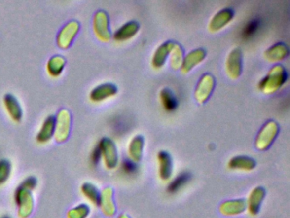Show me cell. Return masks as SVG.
Masks as SVG:
<instances>
[{
  "label": "cell",
  "instance_id": "1",
  "mask_svg": "<svg viewBox=\"0 0 290 218\" xmlns=\"http://www.w3.org/2000/svg\"><path fill=\"white\" fill-rule=\"evenodd\" d=\"M14 197L19 218H29L34 209V198L32 191L20 185L16 188Z\"/></svg>",
  "mask_w": 290,
  "mask_h": 218
},
{
  "label": "cell",
  "instance_id": "2",
  "mask_svg": "<svg viewBox=\"0 0 290 218\" xmlns=\"http://www.w3.org/2000/svg\"><path fill=\"white\" fill-rule=\"evenodd\" d=\"M72 117L67 109H61L56 116V127L54 137L56 142H65L71 131Z\"/></svg>",
  "mask_w": 290,
  "mask_h": 218
},
{
  "label": "cell",
  "instance_id": "3",
  "mask_svg": "<svg viewBox=\"0 0 290 218\" xmlns=\"http://www.w3.org/2000/svg\"><path fill=\"white\" fill-rule=\"evenodd\" d=\"M79 22L75 20L70 21L59 32L57 35V44L62 49H67L70 46L76 35L79 31Z\"/></svg>",
  "mask_w": 290,
  "mask_h": 218
},
{
  "label": "cell",
  "instance_id": "4",
  "mask_svg": "<svg viewBox=\"0 0 290 218\" xmlns=\"http://www.w3.org/2000/svg\"><path fill=\"white\" fill-rule=\"evenodd\" d=\"M286 78V73L282 67H275L265 79L260 82L261 90H267L268 92H272L278 90L279 86L284 84Z\"/></svg>",
  "mask_w": 290,
  "mask_h": 218
},
{
  "label": "cell",
  "instance_id": "5",
  "mask_svg": "<svg viewBox=\"0 0 290 218\" xmlns=\"http://www.w3.org/2000/svg\"><path fill=\"white\" fill-rule=\"evenodd\" d=\"M102 157L108 169H113L117 164V153L114 144L109 138H102L98 144Z\"/></svg>",
  "mask_w": 290,
  "mask_h": 218
},
{
  "label": "cell",
  "instance_id": "6",
  "mask_svg": "<svg viewBox=\"0 0 290 218\" xmlns=\"http://www.w3.org/2000/svg\"><path fill=\"white\" fill-rule=\"evenodd\" d=\"M93 28L96 35L102 41H108L111 37V32L109 29V22L107 13L100 10L96 13L93 20Z\"/></svg>",
  "mask_w": 290,
  "mask_h": 218
},
{
  "label": "cell",
  "instance_id": "7",
  "mask_svg": "<svg viewBox=\"0 0 290 218\" xmlns=\"http://www.w3.org/2000/svg\"><path fill=\"white\" fill-rule=\"evenodd\" d=\"M98 206L102 210V213L106 216L112 217L114 215L116 207L113 201V191L111 187H107L101 193Z\"/></svg>",
  "mask_w": 290,
  "mask_h": 218
},
{
  "label": "cell",
  "instance_id": "8",
  "mask_svg": "<svg viewBox=\"0 0 290 218\" xmlns=\"http://www.w3.org/2000/svg\"><path fill=\"white\" fill-rule=\"evenodd\" d=\"M3 104L9 113V117L15 121H19L22 118V109L19 101L13 94L6 93L3 96Z\"/></svg>",
  "mask_w": 290,
  "mask_h": 218
},
{
  "label": "cell",
  "instance_id": "9",
  "mask_svg": "<svg viewBox=\"0 0 290 218\" xmlns=\"http://www.w3.org/2000/svg\"><path fill=\"white\" fill-rule=\"evenodd\" d=\"M56 127V116L49 115L41 125L37 134V141L41 144H44L54 136Z\"/></svg>",
  "mask_w": 290,
  "mask_h": 218
},
{
  "label": "cell",
  "instance_id": "10",
  "mask_svg": "<svg viewBox=\"0 0 290 218\" xmlns=\"http://www.w3.org/2000/svg\"><path fill=\"white\" fill-rule=\"evenodd\" d=\"M117 92V88L113 84H102L94 88L90 94L91 100L94 102H100L105 100L106 98L112 97Z\"/></svg>",
  "mask_w": 290,
  "mask_h": 218
},
{
  "label": "cell",
  "instance_id": "11",
  "mask_svg": "<svg viewBox=\"0 0 290 218\" xmlns=\"http://www.w3.org/2000/svg\"><path fill=\"white\" fill-rule=\"evenodd\" d=\"M276 130L278 127L272 122H269L265 127L262 128L258 138V147L260 149H264L265 147L272 144V141L276 136Z\"/></svg>",
  "mask_w": 290,
  "mask_h": 218
},
{
  "label": "cell",
  "instance_id": "12",
  "mask_svg": "<svg viewBox=\"0 0 290 218\" xmlns=\"http://www.w3.org/2000/svg\"><path fill=\"white\" fill-rule=\"evenodd\" d=\"M65 65V57L61 55H55L51 56L47 63V72L52 77H58L63 72Z\"/></svg>",
  "mask_w": 290,
  "mask_h": 218
},
{
  "label": "cell",
  "instance_id": "13",
  "mask_svg": "<svg viewBox=\"0 0 290 218\" xmlns=\"http://www.w3.org/2000/svg\"><path fill=\"white\" fill-rule=\"evenodd\" d=\"M265 196V190L262 187L254 188L249 198V211L252 215L259 213L261 203Z\"/></svg>",
  "mask_w": 290,
  "mask_h": 218
},
{
  "label": "cell",
  "instance_id": "14",
  "mask_svg": "<svg viewBox=\"0 0 290 218\" xmlns=\"http://www.w3.org/2000/svg\"><path fill=\"white\" fill-rule=\"evenodd\" d=\"M159 161V176L162 179L167 180L172 174V160L167 153L161 152L158 154Z\"/></svg>",
  "mask_w": 290,
  "mask_h": 218
},
{
  "label": "cell",
  "instance_id": "15",
  "mask_svg": "<svg viewBox=\"0 0 290 218\" xmlns=\"http://www.w3.org/2000/svg\"><path fill=\"white\" fill-rule=\"evenodd\" d=\"M246 209V203L244 200H232L223 204L220 206L221 213L225 215H237L244 212Z\"/></svg>",
  "mask_w": 290,
  "mask_h": 218
},
{
  "label": "cell",
  "instance_id": "16",
  "mask_svg": "<svg viewBox=\"0 0 290 218\" xmlns=\"http://www.w3.org/2000/svg\"><path fill=\"white\" fill-rule=\"evenodd\" d=\"M213 78L208 75L201 79L197 91V97L200 103H203L208 97H210V92L213 90Z\"/></svg>",
  "mask_w": 290,
  "mask_h": 218
},
{
  "label": "cell",
  "instance_id": "17",
  "mask_svg": "<svg viewBox=\"0 0 290 218\" xmlns=\"http://www.w3.org/2000/svg\"><path fill=\"white\" fill-rule=\"evenodd\" d=\"M81 192L83 193V196L90 202L94 204L95 206H98L101 193L96 185L91 182H84L81 186Z\"/></svg>",
  "mask_w": 290,
  "mask_h": 218
},
{
  "label": "cell",
  "instance_id": "18",
  "mask_svg": "<svg viewBox=\"0 0 290 218\" xmlns=\"http://www.w3.org/2000/svg\"><path fill=\"white\" fill-rule=\"evenodd\" d=\"M240 68V53H239V50H233L230 56H229L228 60H227L228 73L232 74L233 78H236L239 75Z\"/></svg>",
  "mask_w": 290,
  "mask_h": 218
},
{
  "label": "cell",
  "instance_id": "19",
  "mask_svg": "<svg viewBox=\"0 0 290 218\" xmlns=\"http://www.w3.org/2000/svg\"><path fill=\"white\" fill-rule=\"evenodd\" d=\"M255 166V163L253 159L244 157V156H238L235 157L229 162V167L232 169H242V170H251Z\"/></svg>",
  "mask_w": 290,
  "mask_h": 218
},
{
  "label": "cell",
  "instance_id": "20",
  "mask_svg": "<svg viewBox=\"0 0 290 218\" xmlns=\"http://www.w3.org/2000/svg\"><path fill=\"white\" fill-rule=\"evenodd\" d=\"M137 30H138V26L136 23L135 22L128 23V24H125L122 28H119L115 33L114 37L117 40H124V39L132 37L133 35H135Z\"/></svg>",
  "mask_w": 290,
  "mask_h": 218
},
{
  "label": "cell",
  "instance_id": "21",
  "mask_svg": "<svg viewBox=\"0 0 290 218\" xmlns=\"http://www.w3.org/2000/svg\"><path fill=\"white\" fill-rule=\"evenodd\" d=\"M191 179V176L187 172H184L182 174H180L177 178L174 180L170 186L168 187V192L170 193H176L182 188L185 184L187 183Z\"/></svg>",
  "mask_w": 290,
  "mask_h": 218
},
{
  "label": "cell",
  "instance_id": "22",
  "mask_svg": "<svg viewBox=\"0 0 290 218\" xmlns=\"http://www.w3.org/2000/svg\"><path fill=\"white\" fill-rule=\"evenodd\" d=\"M90 213V207L82 203L69 210L67 214L68 218H87Z\"/></svg>",
  "mask_w": 290,
  "mask_h": 218
},
{
  "label": "cell",
  "instance_id": "23",
  "mask_svg": "<svg viewBox=\"0 0 290 218\" xmlns=\"http://www.w3.org/2000/svg\"><path fill=\"white\" fill-rule=\"evenodd\" d=\"M232 12L229 9H225L223 11L218 13L217 16L214 17L211 22V25L210 27H212L211 28H213L214 30H218L219 28H223L222 24H221V21L224 25H225L227 22H230V20L232 19Z\"/></svg>",
  "mask_w": 290,
  "mask_h": 218
},
{
  "label": "cell",
  "instance_id": "24",
  "mask_svg": "<svg viewBox=\"0 0 290 218\" xmlns=\"http://www.w3.org/2000/svg\"><path fill=\"white\" fill-rule=\"evenodd\" d=\"M171 45H172L171 43H166L158 48V50H157L155 56H153V60H152V64L156 68L160 67L165 63L167 54L169 53L171 50Z\"/></svg>",
  "mask_w": 290,
  "mask_h": 218
},
{
  "label": "cell",
  "instance_id": "25",
  "mask_svg": "<svg viewBox=\"0 0 290 218\" xmlns=\"http://www.w3.org/2000/svg\"><path fill=\"white\" fill-rule=\"evenodd\" d=\"M160 98L164 109H166L167 111L171 112L176 109L177 103H176V98L174 97L173 94L170 91L168 90L162 91L160 93Z\"/></svg>",
  "mask_w": 290,
  "mask_h": 218
},
{
  "label": "cell",
  "instance_id": "26",
  "mask_svg": "<svg viewBox=\"0 0 290 218\" xmlns=\"http://www.w3.org/2000/svg\"><path fill=\"white\" fill-rule=\"evenodd\" d=\"M11 174V163L6 159L0 160V185L5 183Z\"/></svg>",
  "mask_w": 290,
  "mask_h": 218
},
{
  "label": "cell",
  "instance_id": "27",
  "mask_svg": "<svg viewBox=\"0 0 290 218\" xmlns=\"http://www.w3.org/2000/svg\"><path fill=\"white\" fill-rule=\"evenodd\" d=\"M259 25H260L259 21H258V20H252L244 28L243 37H245V38H249V37L254 36V35H255L257 30L259 29Z\"/></svg>",
  "mask_w": 290,
  "mask_h": 218
},
{
  "label": "cell",
  "instance_id": "28",
  "mask_svg": "<svg viewBox=\"0 0 290 218\" xmlns=\"http://www.w3.org/2000/svg\"><path fill=\"white\" fill-rule=\"evenodd\" d=\"M142 143L140 142V138H136L133 140L131 146L130 147V153L132 156V159L139 160L142 156Z\"/></svg>",
  "mask_w": 290,
  "mask_h": 218
},
{
  "label": "cell",
  "instance_id": "29",
  "mask_svg": "<svg viewBox=\"0 0 290 218\" xmlns=\"http://www.w3.org/2000/svg\"><path fill=\"white\" fill-rule=\"evenodd\" d=\"M122 170L125 174H135L137 172V165H136V163L130 160H124L122 164Z\"/></svg>",
  "mask_w": 290,
  "mask_h": 218
},
{
  "label": "cell",
  "instance_id": "30",
  "mask_svg": "<svg viewBox=\"0 0 290 218\" xmlns=\"http://www.w3.org/2000/svg\"><path fill=\"white\" fill-rule=\"evenodd\" d=\"M37 181L36 178L34 177H28L26 178L25 180H23L22 183L20 184L22 187H25L28 190H34V188L37 186Z\"/></svg>",
  "mask_w": 290,
  "mask_h": 218
},
{
  "label": "cell",
  "instance_id": "31",
  "mask_svg": "<svg viewBox=\"0 0 290 218\" xmlns=\"http://www.w3.org/2000/svg\"><path fill=\"white\" fill-rule=\"evenodd\" d=\"M181 56H182V50L180 49V47L175 48V53H174L173 57L171 60V63H172L174 69H177L181 65Z\"/></svg>",
  "mask_w": 290,
  "mask_h": 218
},
{
  "label": "cell",
  "instance_id": "32",
  "mask_svg": "<svg viewBox=\"0 0 290 218\" xmlns=\"http://www.w3.org/2000/svg\"><path fill=\"white\" fill-rule=\"evenodd\" d=\"M102 158V153H101V150L98 145L93 149L91 155H90V160L93 165H97L99 163L100 159Z\"/></svg>",
  "mask_w": 290,
  "mask_h": 218
},
{
  "label": "cell",
  "instance_id": "33",
  "mask_svg": "<svg viewBox=\"0 0 290 218\" xmlns=\"http://www.w3.org/2000/svg\"><path fill=\"white\" fill-rule=\"evenodd\" d=\"M118 218H129V217H127V216L125 215H121Z\"/></svg>",
  "mask_w": 290,
  "mask_h": 218
},
{
  "label": "cell",
  "instance_id": "34",
  "mask_svg": "<svg viewBox=\"0 0 290 218\" xmlns=\"http://www.w3.org/2000/svg\"><path fill=\"white\" fill-rule=\"evenodd\" d=\"M9 218V216H3V217H2V218Z\"/></svg>",
  "mask_w": 290,
  "mask_h": 218
}]
</instances>
